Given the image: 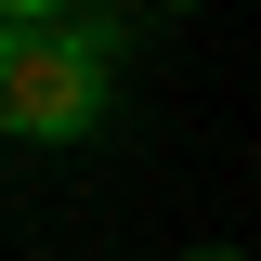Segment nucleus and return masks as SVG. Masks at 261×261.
I'll return each mask as SVG.
<instances>
[{
  "instance_id": "f257e3e1",
  "label": "nucleus",
  "mask_w": 261,
  "mask_h": 261,
  "mask_svg": "<svg viewBox=\"0 0 261 261\" xmlns=\"http://www.w3.org/2000/svg\"><path fill=\"white\" fill-rule=\"evenodd\" d=\"M105 65H118V27H105V13L0 27V130H13V144H79V130H105Z\"/></svg>"
},
{
  "instance_id": "f03ea898",
  "label": "nucleus",
  "mask_w": 261,
  "mask_h": 261,
  "mask_svg": "<svg viewBox=\"0 0 261 261\" xmlns=\"http://www.w3.org/2000/svg\"><path fill=\"white\" fill-rule=\"evenodd\" d=\"M79 0H0V27H65Z\"/></svg>"
},
{
  "instance_id": "7ed1b4c3",
  "label": "nucleus",
  "mask_w": 261,
  "mask_h": 261,
  "mask_svg": "<svg viewBox=\"0 0 261 261\" xmlns=\"http://www.w3.org/2000/svg\"><path fill=\"white\" fill-rule=\"evenodd\" d=\"M183 261H235V248H183Z\"/></svg>"
}]
</instances>
